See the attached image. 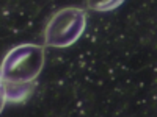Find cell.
I'll list each match as a JSON object with an SVG mask.
<instances>
[{
    "label": "cell",
    "instance_id": "1",
    "mask_svg": "<svg viewBox=\"0 0 157 117\" xmlns=\"http://www.w3.org/2000/svg\"><path fill=\"white\" fill-rule=\"evenodd\" d=\"M44 66V47L38 44H21L11 48L0 66L3 83H33Z\"/></svg>",
    "mask_w": 157,
    "mask_h": 117
},
{
    "label": "cell",
    "instance_id": "2",
    "mask_svg": "<svg viewBox=\"0 0 157 117\" xmlns=\"http://www.w3.org/2000/svg\"><path fill=\"white\" fill-rule=\"evenodd\" d=\"M86 14L80 8H63L50 17L44 30V42L49 47H69L85 30Z\"/></svg>",
    "mask_w": 157,
    "mask_h": 117
},
{
    "label": "cell",
    "instance_id": "3",
    "mask_svg": "<svg viewBox=\"0 0 157 117\" xmlns=\"http://www.w3.org/2000/svg\"><path fill=\"white\" fill-rule=\"evenodd\" d=\"M5 87V97L10 101H21L27 97L32 89L33 83H24V84H14V83H3Z\"/></svg>",
    "mask_w": 157,
    "mask_h": 117
},
{
    "label": "cell",
    "instance_id": "4",
    "mask_svg": "<svg viewBox=\"0 0 157 117\" xmlns=\"http://www.w3.org/2000/svg\"><path fill=\"white\" fill-rule=\"evenodd\" d=\"M124 0H86L88 8L99 12H109L123 5Z\"/></svg>",
    "mask_w": 157,
    "mask_h": 117
},
{
    "label": "cell",
    "instance_id": "5",
    "mask_svg": "<svg viewBox=\"0 0 157 117\" xmlns=\"http://www.w3.org/2000/svg\"><path fill=\"white\" fill-rule=\"evenodd\" d=\"M5 100H6V97H5V87H3L2 78H0V111H2V108L5 105Z\"/></svg>",
    "mask_w": 157,
    "mask_h": 117
}]
</instances>
